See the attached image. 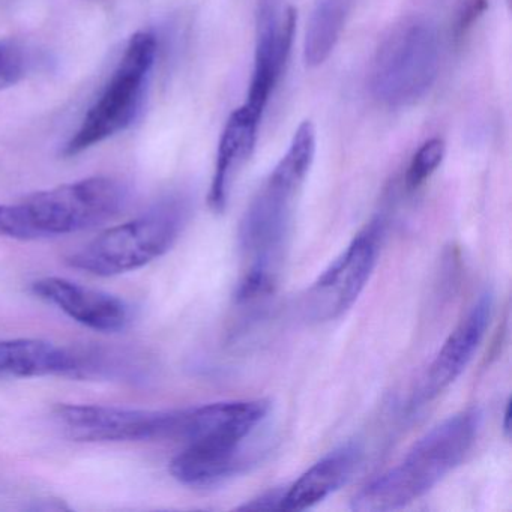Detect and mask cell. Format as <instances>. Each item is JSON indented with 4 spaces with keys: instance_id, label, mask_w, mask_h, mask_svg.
<instances>
[{
    "instance_id": "obj_14",
    "label": "cell",
    "mask_w": 512,
    "mask_h": 512,
    "mask_svg": "<svg viewBox=\"0 0 512 512\" xmlns=\"http://www.w3.org/2000/svg\"><path fill=\"white\" fill-rule=\"evenodd\" d=\"M262 116L241 106L230 115L226 122L220 145L214 179L209 190L208 202L215 212H223L232 193L233 182L239 170L247 163L256 146L257 130Z\"/></svg>"
},
{
    "instance_id": "obj_21",
    "label": "cell",
    "mask_w": 512,
    "mask_h": 512,
    "mask_svg": "<svg viewBox=\"0 0 512 512\" xmlns=\"http://www.w3.org/2000/svg\"><path fill=\"white\" fill-rule=\"evenodd\" d=\"M509 419H511V415H509V404H506L505 413H503V430H505L506 437H509V433H511V427H509Z\"/></svg>"
},
{
    "instance_id": "obj_11",
    "label": "cell",
    "mask_w": 512,
    "mask_h": 512,
    "mask_svg": "<svg viewBox=\"0 0 512 512\" xmlns=\"http://www.w3.org/2000/svg\"><path fill=\"white\" fill-rule=\"evenodd\" d=\"M32 290L47 304L55 305L71 319L94 331L119 332L130 322V310L122 299L67 278H41L32 284Z\"/></svg>"
},
{
    "instance_id": "obj_13",
    "label": "cell",
    "mask_w": 512,
    "mask_h": 512,
    "mask_svg": "<svg viewBox=\"0 0 512 512\" xmlns=\"http://www.w3.org/2000/svg\"><path fill=\"white\" fill-rule=\"evenodd\" d=\"M362 452L358 443L347 442L320 458L284 490L281 511H305L340 490L361 464Z\"/></svg>"
},
{
    "instance_id": "obj_10",
    "label": "cell",
    "mask_w": 512,
    "mask_h": 512,
    "mask_svg": "<svg viewBox=\"0 0 512 512\" xmlns=\"http://www.w3.org/2000/svg\"><path fill=\"white\" fill-rule=\"evenodd\" d=\"M266 400L223 401L179 410L175 439L187 445L199 440L245 443L268 418Z\"/></svg>"
},
{
    "instance_id": "obj_12",
    "label": "cell",
    "mask_w": 512,
    "mask_h": 512,
    "mask_svg": "<svg viewBox=\"0 0 512 512\" xmlns=\"http://www.w3.org/2000/svg\"><path fill=\"white\" fill-rule=\"evenodd\" d=\"M296 29V11L293 8L277 19L272 13L263 14L262 28L257 41L253 79L248 91V109L262 116L268 106L275 85L280 80L284 65L292 49Z\"/></svg>"
},
{
    "instance_id": "obj_18",
    "label": "cell",
    "mask_w": 512,
    "mask_h": 512,
    "mask_svg": "<svg viewBox=\"0 0 512 512\" xmlns=\"http://www.w3.org/2000/svg\"><path fill=\"white\" fill-rule=\"evenodd\" d=\"M445 157V143L440 139H431L416 152L415 157L410 161L406 173L407 190H418L442 163Z\"/></svg>"
},
{
    "instance_id": "obj_9",
    "label": "cell",
    "mask_w": 512,
    "mask_h": 512,
    "mask_svg": "<svg viewBox=\"0 0 512 512\" xmlns=\"http://www.w3.org/2000/svg\"><path fill=\"white\" fill-rule=\"evenodd\" d=\"M493 305V295L490 292L482 293L455 326L428 367L413 406H422L439 397L463 374L487 334Z\"/></svg>"
},
{
    "instance_id": "obj_16",
    "label": "cell",
    "mask_w": 512,
    "mask_h": 512,
    "mask_svg": "<svg viewBox=\"0 0 512 512\" xmlns=\"http://www.w3.org/2000/svg\"><path fill=\"white\" fill-rule=\"evenodd\" d=\"M82 370V359L49 341L19 338L0 341V376L44 377Z\"/></svg>"
},
{
    "instance_id": "obj_7",
    "label": "cell",
    "mask_w": 512,
    "mask_h": 512,
    "mask_svg": "<svg viewBox=\"0 0 512 512\" xmlns=\"http://www.w3.org/2000/svg\"><path fill=\"white\" fill-rule=\"evenodd\" d=\"M382 238V221H371L308 287L301 301L308 322H331L353 307L376 268Z\"/></svg>"
},
{
    "instance_id": "obj_20",
    "label": "cell",
    "mask_w": 512,
    "mask_h": 512,
    "mask_svg": "<svg viewBox=\"0 0 512 512\" xmlns=\"http://www.w3.org/2000/svg\"><path fill=\"white\" fill-rule=\"evenodd\" d=\"M283 494V488H277V490L268 491V493L262 494V496L257 497V499L239 506L238 509H242V511H247V509H254V511H259V509H265V511L280 509L281 511V500H283Z\"/></svg>"
},
{
    "instance_id": "obj_19",
    "label": "cell",
    "mask_w": 512,
    "mask_h": 512,
    "mask_svg": "<svg viewBox=\"0 0 512 512\" xmlns=\"http://www.w3.org/2000/svg\"><path fill=\"white\" fill-rule=\"evenodd\" d=\"M28 65V56L19 44L0 40V91L22 82Z\"/></svg>"
},
{
    "instance_id": "obj_15",
    "label": "cell",
    "mask_w": 512,
    "mask_h": 512,
    "mask_svg": "<svg viewBox=\"0 0 512 512\" xmlns=\"http://www.w3.org/2000/svg\"><path fill=\"white\" fill-rule=\"evenodd\" d=\"M245 443L200 440L185 445L170 463L176 481L188 487H208L235 475L248 464Z\"/></svg>"
},
{
    "instance_id": "obj_17",
    "label": "cell",
    "mask_w": 512,
    "mask_h": 512,
    "mask_svg": "<svg viewBox=\"0 0 512 512\" xmlns=\"http://www.w3.org/2000/svg\"><path fill=\"white\" fill-rule=\"evenodd\" d=\"M352 5L353 0H316L305 34L308 67H319L334 52Z\"/></svg>"
},
{
    "instance_id": "obj_5",
    "label": "cell",
    "mask_w": 512,
    "mask_h": 512,
    "mask_svg": "<svg viewBox=\"0 0 512 512\" xmlns=\"http://www.w3.org/2000/svg\"><path fill=\"white\" fill-rule=\"evenodd\" d=\"M187 220V206L170 199L136 220L112 227L68 259L73 268L98 277L137 271L175 244Z\"/></svg>"
},
{
    "instance_id": "obj_2",
    "label": "cell",
    "mask_w": 512,
    "mask_h": 512,
    "mask_svg": "<svg viewBox=\"0 0 512 512\" xmlns=\"http://www.w3.org/2000/svg\"><path fill=\"white\" fill-rule=\"evenodd\" d=\"M481 412L461 410L425 433L397 466L371 479L352 499L359 512L394 511L415 502L460 466L472 449Z\"/></svg>"
},
{
    "instance_id": "obj_8",
    "label": "cell",
    "mask_w": 512,
    "mask_h": 512,
    "mask_svg": "<svg viewBox=\"0 0 512 512\" xmlns=\"http://www.w3.org/2000/svg\"><path fill=\"white\" fill-rule=\"evenodd\" d=\"M179 410L122 409L94 404L56 407V424L77 442L175 439Z\"/></svg>"
},
{
    "instance_id": "obj_6",
    "label": "cell",
    "mask_w": 512,
    "mask_h": 512,
    "mask_svg": "<svg viewBox=\"0 0 512 512\" xmlns=\"http://www.w3.org/2000/svg\"><path fill=\"white\" fill-rule=\"evenodd\" d=\"M157 52V38L151 32H136L130 38L118 67L79 130L68 140L62 157H77L134 124L145 101Z\"/></svg>"
},
{
    "instance_id": "obj_3",
    "label": "cell",
    "mask_w": 512,
    "mask_h": 512,
    "mask_svg": "<svg viewBox=\"0 0 512 512\" xmlns=\"http://www.w3.org/2000/svg\"><path fill=\"white\" fill-rule=\"evenodd\" d=\"M124 185L109 176H92L0 205V235L32 241L92 229L124 206Z\"/></svg>"
},
{
    "instance_id": "obj_4",
    "label": "cell",
    "mask_w": 512,
    "mask_h": 512,
    "mask_svg": "<svg viewBox=\"0 0 512 512\" xmlns=\"http://www.w3.org/2000/svg\"><path fill=\"white\" fill-rule=\"evenodd\" d=\"M436 28L422 17H407L389 29L374 53L371 94L388 107H406L421 100L439 73Z\"/></svg>"
},
{
    "instance_id": "obj_1",
    "label": "cell",
    "mask_w": 512,
    "mask_h": 512,
    "mask_svg": "<svg viewBox=\"0 0 512 512\" xmlns=\"http://www.w3.org/2000/svg\"><path fill=\"white\" fill-rule=\"evenodd\" d=\"M316 154V130L302 122L286 155L272 170L251 200L239 229L245 271L239 281V301L268 295L280 275L287 241L295 217L296 202Z\"/></svg>"
}]
</instances>
